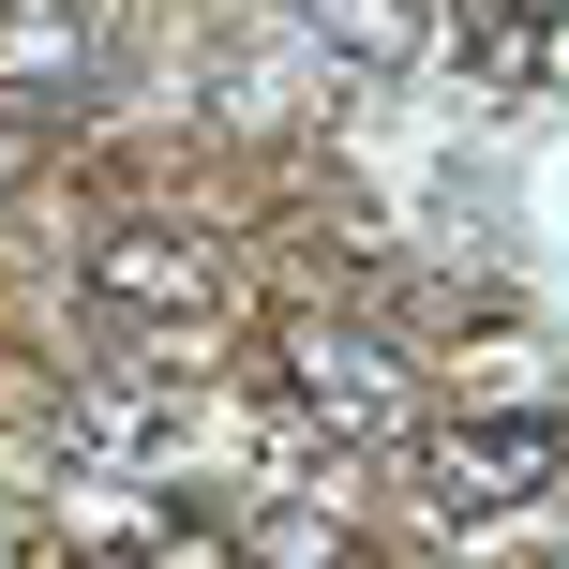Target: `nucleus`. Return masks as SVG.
<instances>
[{
    "mask_svg": "<svg viewBox=\"0 0 569 569\" xmlns=\"http://www.w3.org/2000/svg\"><path fill=\"white\" fill-rule=\"evenodd\" d=\"M284 390H300L315 435H345V450H420V360H405L390 330H360V315H284Z\"/></svg>",
    "mask_w": 569,
    "mask_h": 569,
    "instance_id": "nucleus-1",
    "label": "nucleus"
},
{
    "mask_svg": "<svg viewBox=\"0 0 569 569\" xmlns=\"http://www.w3.org/2000/svg\"><path fill=\"white\" fill-rule=\"evenodd\" d=\"M555 465H569V435H555V405H495V420H420V480H435V510H525V495H555Z\"/></svg>",
    "mask_w": 569,
    "mask_h": 569,
    "instance_id": "nucleus-2",
    "label": "nucleus"
},
{
    "mask_svg": "<svg viewBox=\"0 0 569 569\" xmlns=\"http://www.w3.org/2000/svg\"><path fill=\"white\" fill-rule=\"evenodd\" d=\"M90 300L150 315V330H210V315H226V256H210L196 226H106L90 240Z\"/></svg>",
    "mask_w": 569,
    "mask_h": 569,
    "instance_id": "nucleus-3",
    "label": "nucleus"
},
{
    "mask_svg": "<svg viewBox=\"0 0 569 569\" xmlns=\"http://www.w3.org/2000/svg\"><path fill=\"white\" fill-rule=\"evenodd\" d=\"M76 76H90L76 0H0V106H60Z\"/></svg>",
    "mask_w": 569,
    "mask_h": 569,
    "instance_id": "nucleus-4",
    "label": "nucleus"
},
{
    "mask_svg": "<svg viewBox=\"0 0 569 569\" xmlns=\"http://www.w3.org/2000/svg\"><path fill=\"white\" fill-rule=\"evenodd\" d=\"M284 16H300L330 60H360V76H405V60H435V16H420V0H284Z\"/></svg>",
    "mask_w": 569,
    "mask_h": 569,
    "instance_id": "nucleus-5",
    "label": "nucleus"
},
{
    "mask_svg": "<svg viewBox=\"0 0 569 569\" xmlns=\"http://www.w3.org/2000/svg\"><path fill=\"white\" fill-rule=\"evenodd\" d=\"M120 569H256V555H240L226 525H150V540L120 555Z\"/></svg>",
    "mask_w": 569,
    "mask_h": 569,
    "instance_id": "nucleus-6",
    "label": "nucleus"
},
{
    "mask_svg": "<svg viewBox=\"0 0 569 569\" xmlns=\"http://www.w3.org/2000/svg\"><path fill=\"white\" fill-rule=\"evenodd\" d=\"M256 569H375V555H360V540H345V525H284V540H270Z\"/></svg>",
    "mask_w": 569,
    "mask_h": 569,
    "instance_id": "nucleus-7",
    "label": "nucleus"
},
{
    "mask_svg": "<svg viewBox=\"0 0 569 569\" xmlns=\"http://www.w3.org/2000/svg\"><path fill=\"white\" fill-rule=\"evenodd\" d=\"M480 60H495V76L540 60V0H480Z\"/></svg>",
    "mask_w": 569,
    "mask_h": 569,
    "instance_id": "nucleus-8",
    "label": "nucleus"
}]
</instances>
